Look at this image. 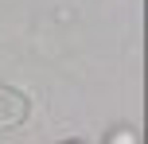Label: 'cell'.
I'll return each instance as SVG.
<instances>
[{
    "label": "cell",
    "mask_w": 148,
    "mask_h": 144,
    "mask_svg": "<svg viewBox=\"0 0 148 144\" xmlns=\"http://www.w3.org/2000/svg\"><path fill=\"white\" fill-rule=\"evenodd\" d=\"M27 117H31V101H27V93L12 90V86H0V132L20 129Z\"/></svg>",
    "instance_id": "6da1fadb"
},
{
    "label": "cell",
    "mask_w": 148,
    "mask_h": 144,
    "mask_svg": "<svg viewBox=\"0 0 148 144\" xmlns=\"http://www.w3.org/2000/svg\"><path fill=\"white\" fill-rule=\"evenodd\" d=\"M105 144H136V132L129 129V125H121V129H113L109 136H105Z\"/></svg>",
    "instance_id": "7a4b0ae2"
},
{
    "label": "cell",
    "mask_w": 148,
    "mask_h": 144,
    "mask_svg": "<svg viewBox=\"0 0 148 144\" xmlns=\"http://www.w3.org/2000/svg\"><path fill=\"white\" fill-rule=\"evenodd\" d=\"M70 144H82V140H70Z\"/></svg>",
    "instance_id": "3957f363"
}]
</instances>
